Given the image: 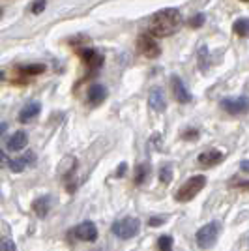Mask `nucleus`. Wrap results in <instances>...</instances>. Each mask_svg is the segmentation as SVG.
<instances>
[{
  "instance_id": "obj_1",
  "label": "nucleus",
  "mask_w": 249,
  "mask_h": 251,
  "mask_svg": "<svg viewBox=\"0 0 249 251\" xmlns=\"http://www.w3.org/2000/svg\"><path fill=\"white\" fill-rule=\"evenodd\" d=\"M182 25V13L176 8H165L150 15L146 23V30L152 38H169Z\"/></svg>"
},
{
  "instance_id": "obj_2",
  "label": "nucleus",
  "mask_w": 249,
  "mask_h": 251,
  "mask_svg": "<svg viewBox=\"0 0 249 251\" xmlns=\"http://www.w3.org/2000/svg\"><path fill=\"white\" fill-rule=\"evenodd\" d=\"M206 186V178L202 175H197V176L187 178L186 182L180 186V189L176 191V201L178 202H187L191 201L195 195H199L202 189Z\"/></svg>"
},
{
  "instance_id": "obj_3",
  "label": "nucleus",
  "mask_w": 249,
  "mask_h": 251,
  "mask_svg": "<svg viewBox=\"0 0 249 251\" xmlns=\"http://www.w3.org/2000/svg\"><path fill=\"white\" fill-rule=\"evenodd\" d=\"M114 236H118L120 240H129V238H133L139 234V230H141V223L137 218H124V220H118L113 223V227H111Z\"/></svg>"
},
{
  "instance_id": "obj_4",
  "label": "nucleus",
  "mask_w": 249,
  "mask_h": 251,
  "mask_svg": "<svg viewBox=\"0 0 249 251\" xmlns=\"http://www.w3.org/2000/svg\"><path fill=\"white\" fill-rule=\"evenodd\" d=\"M219 230H221V225H219L218 221H212V223H208L204 227H200L197 230V234H195V240H197L199 248H202V250L212 248L216 244V240H218Z\"/></svg>"
},
{
  "instance_id": "obj_5",
  "label": "nucleus",
  "mask_w": 249,
  "mask_h": 251,
  "mask_svg": "<svg viewBox=\"0 0 249 251\" xmlns=\"http://www.w3.org/2000/svg\"><path fill=\"white\" fill-rule=\"evenodd\" d=\"M221 109L228 113L232 116H238V115H246L249 111V98L248 96H238V98H225L221 100Z\"/></svg>"
},
{
  "instance_id": "obj_6",
  "label": "nucleus",
  "mask_w": 249,
  "mask_h": 251,
  "mask_svg": "<svg viewBox=\"0 0 249 251\" xmlns=\"http://www.w3.org/2000/svg\"><path fill=\"white\" fill-rule=\"evenodd\" d=\"M79 54H81L83 62L88 66V77H92L98 70H101V66H103V56L96 51V49L86 47V49H81V51H79Z\"/></svg>"
},
{
  "instance_id": "obj_7",
  "label": "nucleus",
  "mask_w": 249,
  "mask_h": 251,
  "mask_svg": "<svg viewBox=\"0 0 249 251\" xmlns=\"http://www.w3.org/2000/svg\"><path fill=\"white\" fill-rule=\"evenodd\" d=\"M70 236L77 238V240H83V242H94L98 238V229L94 225L92 221H83L79 223L75 229H72Z\"/></svg>"
},
{
  "instance_id": "obj_8",
  "label": "nucleus",
  "mask_w": 249,
  "mask_h": 251,
  "mask_svg": "<svg viewBox=\"0 0 249 251\" xmlns=\"http://www.w3.org/2000/svg\"><path fill=\"white\" fill-rule=\"evenodd\" d=\"M137 45H139V51H141V54H145L146 58H157L159 54H161V49H159V45L156 43V40L148 34V36H141L139 38V42H137Z\"/></svg>"
},
{
  "instance_id": "obj_9",
  "label": "nucleus",
  "mask_w": 249,
  "mask_h": 251,
  "mask_svg": "<svg viewBox=\"0 0 249 251\" xmlns=\"http://www.w3.org/2000/svg\"><path fill=\"white\" fill-rule=\"evenodd\" d=\"M171 86H173V96H174V100H176L178 103H189L193 100L191 94H189V90H187V86L178 75H173Z\"/></svg>"
},
{
  "instance_id": "obj_10",
  "label": "nucleus",
  "mask_w": 249,
  "mask_h": 251,
  "mask_svg": "<svg viewBox=\"0 0 249 251\" xmlns=\"http://www.w3.org/2000/svg\"><path fill=\"white\" fill-rule=\"evenodd\" d=\"M148 103H150V107H152L156 113H165L167 101H165L163 90H161V88H152V90H150V96H148Z\"/></svg>"
},
{
  "instance_id": "obj_11",
  "label": "nucleus",
  "mask_w": 249,
  "mask_h": 251,
  "mask_svg": "<svg viewBox=\"0 0 249 251\" xmlns=\"http://www.w3.org/2000/svg\"><path fill=\"white\" fill-rule=\"evenodd\" d=\"M51 204H52L51 195H42V197H38V199L32 202V210H34V214L38 218H47V214L51 210Z\"/></svg>"
},
{
  "instance_id": "obj_12",
  "label": "nucleus",
  "mask_w": 249,
  "mask_h": 251,
  "mask_svg": "<svg viewBox=\"0 0 249 251\" xmlns=\"http://www.w3.org/2000/svg\"><path fill=\"white\" fill-rule=\"evenodd\" d=\"M86 100H88L90 105L103 103L105 100H107V90H105V86H101V84H92V86L86 90Z\"/></svg>"
},
{
  "instance_id": "obj_13",
  "label": "nucleus",
  "mask_w": 249,
  "mask_h": 251,
  "mask_svg": "<svg viewBox=\"0 0 249 251\" xmlns=\"http://www.w3.org/2000/svg\"><path fill=\"white\" fill-rule=\"evenodd\" d=\"M223 157H225L223 152H219V150H206V152L199 154L197 159L202 167H214V165H218Z\"/></svg>"
},
{
  "instance_id": "obj_14",
  "label": "nucleus",
  "mask_w": 249,
  "mask_h": 251,
  "mask_svg": "<svg viewBox=\"0 0 249 251\" xmlns=\"http://www.w3.org/2000/svg\"><path fill=\"white\" fill-rule=\"evenodd\" d=\"M36 161V156H34V152H26L25 156H21L19 159H11L10 161V169L13 173H23L25 169L32 165Z\"/></svg>"
},
{
  "instance_id": "obj_15",
  "label": "nucleus",
  "mask_w": 249,
  "mask_h": 251,
  "mask_svg": "<svg viewBox=\"0 0 249 251\" xmlns=\"http://www.w3.org/2000/svg\"><path fill=\"white\" fill-rule=\"evenodd\" d=\"M28 145V135L25 133V131H17V133H13L10 137V141H8V150L11 152H19L23 148Z\"/></svg>"
},
{
  "instance_id": "obj_16",
  "label": "nucleus",
  "mask_w": 249,
  "mask_h": 251,
  "mask_svg": "<svg viewBox=\"0 0 249 251\" xmlns=\"http://www.w3.org/2000/svg\"><path fill=\"white\" fill-rule=\"evenodd\" d=\"M40 111H42L40 103L25 105V107L21 109V113H19V122H30L32 118H36V116L40 115Z\"/></svg>"
},
{
  "instance_id": "obj_17",
  "label": "nucleus",
  "mask_w": 249,
  "mask_h": 251,
  "mask_svg": "<svg viewBox=\"0 0 249 251\" xmlns=\"http://www.w3.org/2000/svg\"><path fill=\"white\" fill-rule=\"evenodd\" d=\"M232 30L240 38H249V19H238V21H234Z\"/></svg>"
},
{
  "instance_id": "obj_18",
  "label": "nucleus",
  "mask_w": 249,
  "mask_h": 251,
  "mask_svg": "<svg viewBox=\"0 0 249 251\" xmlns=\"http://www.w3.org/2000/svg\"><path fill=\"white\" fill-rule=\"evenodd\" d=\"M45 72V64H28V66H21L19 74L21 75H40Z\"/></svg>"
},
{
  "instance_id": "obj_19",
  "label": "nucleus",
  "mask_w": 249,
  "mask_h": 251,
  "mask_svg": "<svg viewBox=\"0 0 249 251\" xmlns=\"http://www.w3.org/2000/svg\"><path fill=\"white\" fill-rule=\"evenodd\" d=\"M150 175V165L148 163H141V165H137L135 169V184H143L146 178Z\"/></svg>"
},
{
  "instance_id": "obj_20",
  "label": "nucleus",
  "mask_w": 249,
  "mask_h": 251,
  "mask_svg": "<svg viewBox=\"0 0 249 251\" xmlns=\"http://www.w3.org/2000/svg\"><path fill=\"white\" fill-rule=\"evenodd\" d=\"M159 180L163 184H171V180H173V167L171 165H163L159 169Z\"/></svg>"
},
{
  "instance_id": "obj_21",
  "label": "nucleus",
  "mask_w": 249,
  "mask_h": 251,
  "mask_svg": "<svg viewBox=\"0 0 249 251\" xmlns=\"http://www.w3.org/2000/svg\"><path fill=\"white\" fill-rule=\"evenodd\" d=\"M157 250L173 251V238H171V236H159V240H157Z\"/></svg>"
},
{
  "instance_id": "obj_22",
  "label": "nucleus",
  "mask_w": 249,
  "mask_h": 251,
  "mask_svg": "<svg viewBox=\"0 0 249 251\" xmlns=\"http://www.w3.org/2000/svg\"><path fill=\"white\" fill-rule=\"evenodd\" d=\"M204 60H208V49L202 45V47L199 49V68H200V72H206L208 70V66Z\"/></svg>"
},
{
  "instance_id": "obj_23",
  "label": "nucleus",
  "mask_w": 249,
  "mask_h": 251,
  "mask_svg": "<svg viewBox=\"0 0 249 251\" xmlns=\"http://www.w3.org/2000/svg\"><path fill=\"white\" fill-rule=\"evenodd\" d=\"M45 6H47V2H45V0H34L28 10H30V13H34V15H40V13L45 10Z\"/></svg>"
},
{
  "instance_id": "obj_24",
  "label": "nucleus",
  "mask_w": 249,
  "mask_h": 251,
  "mask_svg": "<svg viewBox=\"0 0 249 251\" xmlns=\"http://www.w3.org/2000/svg\"><path fill=\"white\" fill-rule=\"evenodd\" d=\"M187 25H189L191 28H199V26H202V25H204V15H202V13H197L195 17H191V19L187 21Z\"/></svg>"
},
{
  "instance_id": "obj_25",
  "label": "nucleus",
  "mask_w": 249,
  "mask_h": 251,
  "mask_svg": "<svg viewBox=\"0 0 249 251\" xmlns=\"http://www.w3.org/2000/svg\"><path fill=\"white\" fill-rule=\"evenodd\" d=\"M0 251H17L15 250V244L8 238H0Z\"/></svg>"
},
{
  "instance_id": "obj_26",
  "label": "nucleus",
  "mask_w": 249,
  "mask_h": 251,
  "mask_svg": "<svg viewBox=\"0 0 249 251\" xmlns=\"http://www.w3.org/2000/svg\"><path fill=\"white\" fill-rule=\"evenodd\" d=\"M10 157L4 154V150H0V169H4V167H10Z\"/></svg>"
},
{
  "instance_id": "obj_27",
  "label": "nucleus",
  "mask_w": 249,
  "mask_h": 251,
  "mask_svg": "<svg viewBox=\"0 0 249 251\" xmlns=\"http://www.w3.org/2000/svg\"><path fill=\"white\" fill-rule=\"evenodd\" d=\"M184 139L197 141V139H199V131H197V129H186V131H184Z\"/></svg>"
},
{
  "instance_id": "obj_28",
  "label": "nucleus",
  "mask_w": 249,
  "mask_h": 251,
  "mask_svg": "<svg viewBox=\"0 0 249 251\" xmlns=\"http://www.w3.org/2000/svg\"><path fill=\"white\" fill-rule=\"evenodd\" d=\"M230 186L242 189H249V180H236V182H230Z\"/></svg>"
},
{
  "instance_id": "obj_29",
  "label": "nucleus",
  "mask_w": 249,
  "mask_h": 251,
  "mask_svg": "<svg viewBox=\"0 0 249 251\" xmlns=\"http://www.w3.org/2000/svg\"><path fill=\"white\" fill-rule=\"evenodd\" d=\"M163 218H152V220L148 221V223H150V227H157V225H161V223H163Z\"/></svg>"
},
{
  "instance_id": "obj_30",
  "label": "nucleus",
  "mask_w": 249,
  "mask_h": 251,
  "mask_svg": "<svg viewBox=\"0 0 249 251\" xmlns=\"http://www.w3.org/2000/svg\"><path fill=\"white\" fill-rule=\"evenodd\" d=\"M240 169H242L244 173H249V159H244V161L240 163Z\"/></svg>"
},
{
  "instance_id": "obj_31",
  "label": "nucleus",
  "mask_w": 249,
  "mask_h": 251,
  "mask_svg": "<svg viewBox=\"0 0 249 251\" xmlns=\"http://www.w3.org/2000/svg\"><path fill=\"white\" fill-rule=\"evenodd\" d=\"M124 173H125V163H122L120 169H118V173H116V176H124Z\"/></svg>"
},
{
  "instance_id": "obj_32",
  "label": "nucleus",
  "mask_w": 249,
  "mask_h": 251,
  "mask_svg": "<svg viewBox=\"0 0 249 251\" xmlns=\"http://www.w3.org/2000/svg\"><path fill=\"white\" fill-rule=\"evenodd\" d=\"M6 129H8V124H4V122H2V124H0V137L6 133Z\"/></svg>"
},
{
  "instance_id": "obj_33",
  "label": "nucleus",
  "mask_w": 249,
  "mask_h": 251,
  "mask_svg": "<svg viewBox=\"0 0 249 251\" xmlns=\"http://www.w3.org/2000/svg\"><path fill=\"white\" fill-rule=\"evenodd\" d=\"M2 15H4V10H2V8H0V19H2Z\"/></svg>"
},
{
  "instance_id": "obj_34",
  "label": "nucleus",
  "mask_w": 249,
  "mask_h": 251,
  "mask_svg": "<svg viewBox=\"0 0 249 251\" xmlns=\"http://www.w3.org/2000/svg\"><path fill=\"white\" fill-rule=\"evenodd\" d=\"M242 2H249V0H242Z\"/></svg>"
}]
</instances>
